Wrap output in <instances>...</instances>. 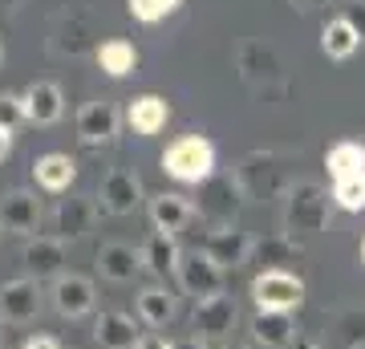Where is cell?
Returning a JSON list of instances; mask_svg holds the SVG:
<instances>
[{
  "label": "cell",
  "mask_w": 365,
  "mask_h": 349,
  "mask_svg": "<svg viewBox=\"0 0 365 349\" xmlns=\"http://www.w3.org/2000/svg\"><path fill=\"white\" fill-rule=\"evenodd\" d=\"M329 211H333V195L321 187V183L304 179L292 183L284 191V232L297 240V236H317L329 228Z\"/></svg>",
  "instance_id": "obj_1"
},
{
  "label": "cell",
  "mask_w": 365,
  "mask_h": 349,
  "mask_svg": "<svg viewBox=\"0 0 365 349\" xmlns=\"http://www.w3.org/2000/svg\"><path fill=\"white\" fill-rule=\"evenodd\" d=\"M235 317H240L235 300L227 297V293H220V297L195 300V313H191V329H195L199 341H223V337L235 329Z\"/></svg>",
  "instance_id": "obj_9"
},
{
  "label": "cell",
  "mask_w": 365,
  "mask_h": 349,
  "mask_svg": "<svg viewBox=\"0 0 365 349\" xmlns=\"http://www.w3.org/2000/svg\"><path fill=\"white\" fill-rule=\"evenodd\" d=\"M361 260H365V240H361Z\"/></svg>",
  "instance_id": "obj_44"
},
{
  "label": "cell",
  "mask_w": 365,
  "mask_h": 349,
  "mask_svg": "<svg viewBox=\"0 0 365 349\" xmlns=\"http://www.w3.org/2000/svg\"><path fill=\"white\" fill-rule=\"evenodd\" d=\"M4 4H9V9H16V4H21V0H0V9H4Z\"/></svg>",
  "instance_id": "obj_41"
},
{
  "label": "cell",
  "mask_w": 365,
  "mask_h": 349,
  "mask_svg": "<svg viewBox=\"0 0 365 349\" xmlns=\"http://www.w3.org/2000/svg\"><path fill=\"white\" fill-rule=\"evenodd\" d=\"M41 313V288L33 276L0 285V321L9 325H33Z\"/></svg>",
  "instance_id": "obj_11"
},
{
  "label": "cell",
  "mask_w": 365,
  "mask_h": 349,
  "mask_svg": "<svg viewBox=\"0 0 365 349\" xmlns=\"http://www.w3.org/2000/svg\"><path fill=\"white\" fill-rule=\"evenodd\" d=\"M240 199H244V191H240L235 175H211V179L203 183V195H199L195 216H203L211 228H227Z\"/></svg>",
  "instance_id": "obj_7"
},
{
  "label": "cell",
  "mask_w": 365,
  "mask_h": 349,
  "mask_svg": "<svg viewBox=\"0 0 365 349\" xmlns=\"http://www.w3.org/2000/svg\"><path fill=\"white\" fill-rule=\"evenodd\" d=\"M321 49H325V57H333V61H349L353 53L361 49V37L353 33V25L345 16H329L325 29H321Z\"/></svg>",
  "instance_id": "obj_25"
},
{
  "label": "cell",
  "mask_w": 365,
  "mask_h": 349,
  "mask_svg": "<svg viewBox=\"0 0 365 349\" xmlns=\"http://www.w3.org/2000/svg\"><path fill=\"white\" fill-rule=\"evenodd\" d=\"M93 199H98V207H102L106 216H130V211H138V203H143V183H138L134 171L114 167L102 179V187H98Z\"/></svg>",
  "instance_id": "obj_8"
},
{
  "label": "cell",
  "mask_w": 365,
  "mask_h": 349,
  "mask_svg": "<svg viewBox=\"0 0 365 349\" xmlns=\"http://www.w3.org/2000/svg\"><path fill=\"white\" fill-rule=\"evenodd\" d=\"M252 300L260 313H292L304 305V280L288 268H272V272H256L252 280Z\"/></svg>",
  "instance_id": "obj_3"
},
{
  "label": "cell",
  "mask_w": 365,
  "mask_h": 349,
  "mask_svg": "<svg viewBox=\"0 0 365 349\" xmlns=\"http://www.w3.org/2000/svg\"><path fill=\"white\" fill-rule=\"evenodd\" d=\"M25 122V98L21 93H0V126H13Z\"/></svg>",
  "instance_id": "obj_33"
},
{
  "label": "cell",
  "mask_w": 365,
  "mask_h": 349,
  "mask_svg": "<svg viewBox=\"0 0 365 349\" xmlns=\"http://www.w3.org/2000/svg\"><path fill=\"white\" fill-rule=\"evenodd\" d=\"M223 349H252V345H240V341H232V345H223Z\"/></svg>",
  "instance_id": "obj_42"
},
{
  "label": "cell",
  "mask_w": 365,
  "mask_h": 349,
  "mask_svg": "<svg viewBox=\"0 0 365 349\" xmlns=\"http://www.w3.org/2000/svg\"><path fill=\"white\" fill-rule=\"evenodd\" d=\"M179 260H182V252H179V244H175V236H167V232H155L143 244V268L150 272V276H167V272H175L179 268Z\"/></svg>",
  "instance_id": "obj_27"
},
{
  "label": "cell",
  "mask_w": 365,
  "mask_h": 349,
  "mask_svg": "<svg viewBox=\"0 0 365 349\" xmlns=\"http://www.w3.org/2000/svg\"><path fill=\"white\" fill-rule=\"evenodd\" d=\"M98 211H102V207L93 203V199H86V195L61 199L57 211H53V232H57V240H81V236L93 228Z\"/></svg>",
  "instance_id": "obj_13"
},
{
  "label": "cell",
  "mask_w": 365,
  "mask_h": 349,
  "mask_svg": "<svg viewBox=\"0 0 365 349\" xmlns=\"http://www.w3.org/2000/svg\"><path fill=\"white\" fill-rule=\"evenodd\" d=\"M134 349H175V341H167V337H158V333H146Z\"/></svg>",
  "instance_id": "obj_35"
},
{
  "label": "cell",
  "mask_w": 365,
  "mask_h": 349,
  "mask_svg": "<svg viewBox=\"0 0 365 349\" xmlns=\"http://www.w3.org/2000/svg\"><path fill=\"white\" fill-rule=\"evenodd\" d=\"M93 57H98L106 78H126V74H134V65H138V49H134L130 41H122V37L102 41V45L93 49Z\"/></svg>",
  "instance_id": "obj_26"
},
{
  "label": "cell",
  "mask_w": 365,
  "mask_h": 349,
  "mask_svg": "<svg viewBox=\"0 0 365 349\" xmlns=\"http://www.w3.org/2000/svg\"><path fill=\"white\" fill-rule=\"evenodd\" d=\"M93 337H98V345H102V349H134L138 341H143V333L134 329V317H130V313H118V309L98 313V321H93Z\"/></svg>",
  "instance_id": "obj_21"
},
{
  "label": "cell",
  "mask_w": 365,
  "mask_h": 349,
  "mask_svg": "<svg viewBox=\"0 0 365 349\" xmlns=\"http://www.w3.org/2000/svg\"><path fill=\"white\" fill-rule=\"evenodd\" d=\"M21 98H25V122L33 126H53L66 114V93L57 81H33Z\"/></svg>",
  "instance_id": "obj_16"
},
{
  "label": "cell",
  "mask_w": 365,
  "mask_h": 349,
  "mask_svg": "<svg viewBox=\"0 0 365 349\" xmlns=\"http://www.w3.org/2000/svg\"><path fill=\"white\" fill-rule=\"evenodd\" d=\"M33 179H37V187H45V191L61 195L73 187V179H78V163L69 155H61V151H53V155H41L37 163H33Z\"/></svg>",
  "instance_id": "obj_24"
},
{
  "label": "cell",
  "mask_w": 365,
  "mask_h": 349,
  "mask_svg": "<svg viewBox=\"0 0 365 349\" xmlns=\"http://www.w3.org/2000/svg\"><path fill=\"white\" fill-rule=\"evenodd\" d=\"M98 272H102V280H110V285H130L134 276L143 272V252H134L122 240L102 244L98 248Z\"/></svg>",
  "instance_id": "obj_17"
},
{
  "label": "cell",
  "mask_w": 365,
  "mask_h": 349,
  "mask_svg": "<svg viewBox=\"0 0 365 349\" xmlns=\"http://www.w3.org/2000/svg\"><path fill=\"white\" fill-rule=\"evenodd\" d=\"M175 280H179V288L187 297H195V300H207V297H220L223 293V268L203 252V248L182 252L179 268H175Z\"/></svg>",
  "instance_id": "obj_6"
},
{
  "label": "cell",
  "mask_w": 365,
  "mask_h": 349,
  "mask_svg": "<svg viewBox=\"0 0 365 349\" xmlns=\"http://www.w3.org/2000/svg\"><path fill=\"white\" fill-rule=\"evenodd\" d=\"M292 9H300V13H309V9H317V4H325V0H288Z\"/></svg>",
  "instance_id": "obj_39"
},
{
  "label": "cell",
  "mask_w": 365,
  "mask_h": 349,
  "mask_svg": "<svg viewBox=\"0 0 365 349\" xmlns=\"http://www.w3.org/2000/svg\"><path fill=\"white\" fill-rule=\"evenodd\" d=\"M345 21H349L353 25V33H357V37L365 41V0H349V4H345Z\"/></svg>",
  "instance_id": "obj_34"
},
{
  "label": "cell",
  "mask_w": 365,
  "mask_h": 349,
  "mask_svg": "<svg viewBox=\"0 0 365 349\" xmlns=\"http://www.w3.org/2000/svg\"><path fill=\"white\" fill-rule=\"evenodd\" d=\"M53 309L61 313V317H69V321H78V317H86V313L93 309V300H98V293H93V280L90 276H78V272H69V276H57L53 280Z\"/></svg>",
  "instance_id": "obj_12"
},
{
  "label": "cell",
  "mask_w": 365,
  "mask_h": 349,
  "mask_svg": "<svg viewBox=\"0 0 365 349\" xmlns=\"http://www.w3.org/2000/svg\"><path fill=\"white\" fill-rule=\"evenodd\" d=\"M9 151H13V126H0V163L9 158Z\"/></svg>",
  "instance_id": "obj_37"
},
{
  "label": "cell",
  "mask_w": 365,
  "mask_h": 349,
  "mask_svg": "<svg viewBox=\"0 0 365 349\" xmlns=\"http://www.w3.org/2000/svg\"><path fill=\"white\" fill-rule=\"evenodd\" d=\"M167 118H170V106H167V98H158V93H143V98H134V102L126 106V122H130V130L143 134V138L158 134V130L167 126Z\"/></svg>",
  "instance_id": "obj_23"
},
{
  "label": "cell",
  "mask_w": 365,
  "mask_h": 349,
  "mask_svg": "<svg viewBox=\"0 0 365 349\" xmlns=\"http://www.w3.org/2000/svg\"><path fill=\"white\" fill-rule=\"evenodd\" d=\"M175 349H207L199 337H182V341H175Z\"/></svg>",
  "instance_id": "obj_38"
},
{
  "label": "cell",
  "mask_w": 365,
  "mask_h": 349,
  "mask_svg": "<svg viewBox=\"0 0 365 349\" xmlns=\"http://www.w3.org/2000/svg\"><path fill=\"white\" fill-rule=\"evenodd\" d=\"M252 248H256V240H252L244 228H235V223H227V228H211L207 240H203V252H207V256L215 260L223 272H227V268H240V264H248V260H252Z\"/></svg>",
  "instance_id": "obj_10"
},
{
  "label": "cell",
  "mask_w": 365,
  "mask_h": 349,
  "mask_svg": "<svg viewBox=\"0 0 365 349\" xmlns=\"http://www.w3.org/2000/svg\"><path fill=\"white\" fill-rule=\"evenodd\" d=\"M191 220H195V203H191L187 195L163 191V195H155V199H150V223H155V232L175 236V232H182Z\"/></svg>",
  "instance_id": "obj_19"
},
{
  "label": "cell",
  "mask_w": 365,
  "mask_h": 349,
  "mask_svg": "<svg viewBox=\"0 0 365 349\" xmlns=\"http://www.w3.org/2000/svg\"><path fill=\"white\" fill-rule=\"evenodd\" d=\"M325 167H329V175H333V183L353 179V175H365V146H357V143H337V146L325 155Z\"/></svg>",
  "instance_id": "obj_29"
},
{
  "label": "cell",
  "mask_w": 365,
  "mask_h": 349,
  "mask_svg": "<svg viewBox=\"0 0 365 349\" xmlns=\"http://www.w3.org/2000/svg\"><path fill=\"white\" fill-rule=\"evenodd\" d=\"M235 183H240L244 199H276L284 191V167H280V158L272 151H256V155L240 158Z\"/></svg>",
  "instance_id": "obj_4"
},
{
  "label": "cell",
  "mask_w": 365,
  "mask_h": 349,
  "mask_svg": "<svg viewBox=\"0 0 365 349\" xmlns=\"http://www.w3.org/2000/svg\"><path fill=\"white\" fill-rule=\"evenodd\" d=\"M252 341L264 349H292L297 345V321L292 313H260L252 317Z\"/></svg>",
  "instance_id": "obj_20"
},
{
  "label": "cell",
  "mask_w": 365,
  "mask_h": 349,
  "mask_svg": "<svg viewBox=\"0 0 365 349\" xmlns=\"http://www.w3.org/2000/svg\"><path fill=\"white\" fill-rule=\"evenodd\" d=\"M235 69H240V78L248 81L252 90L268 93L284 86V65H280L272 45H264V41H244L240 53H235Z\"/></svg>",
  "instance_id": "obj_5"
},
{
  "label": "cell",
  "mask_w": 365,
  "mask_h": 349,
  "mask_svg": "<svg viewBox=\"0 0 365 349\" xmlns=\"http://www.w3.org/2000/svg\"><path fill=\"white\" fill-rule=\"evenodd\" d=\"M118 110L110 102H86L78 110V138L86 146H110L118 138Z\"/></svg>",
  "instance_id": "obj_14"
},
{
  "label": "cell",
  "mask_w": 365,
  "mask_h": 349,
  "mask_svg": "<svg viewBox=\"0 0 365 349\" xmlns=\"http://www.w3.org/2000/svg\"><path fill=\"white\" fill-rule=\"evenodd\" d=\"M41 223V199L25 187H16L0 199V228L4 232H16V236H33Z\"/></svg>",
  "instance_id": "obj_15"
},
{
  "label": "cell",
  "mask_w": 365,
  "mask_h": 349,
  "mask_svg": "<svg viewBox=\"0 0 365 349\" xmlns=\"http://www.w3.org/2000/svg\"><path fill=\"white\" fill-rule=\"evenodd\" d=\"M21 260H25V268H29V276L33 280H45V276H66V240H29L25 244V252H21Z\"/></svg>",
  "instance_id": "obj_18"
},
{
  "label": "cell",
  "mask_w": 365,
  "mask_h": 349,
  "mask_svg": "<svg viewBox=\"0 0 365 349\" xmlns=\"http://www.w3.org/2000/svg\"><path fill=\"white\" fill-rule=\"evenodd\" d=\"M163 171L179 183L203 187V183L215 175V146H211L203 134H182V138H175V143L163 151Z\"/></svg>",
  "instance_id": "obj_2"
},
{
  "label": "cell",
  "mask_w": 365,
  "mask_h": 349,
  "mask_svg": "<svg viewBox=\"0 0 365 349\" xmlns=\"http://www.w3.org/2000/svg\"><path fill=\"white\" fill-rule=\"evenodd\" d=\"M300 256H304V248H300L288 232L264 236V240H256V248H252V264H260V272L288 268V264H297Z\"/></svg>",
  "instance_id": "obj_22"
},
{
  "label": "cell",
  "mask_w": 365,
  "mask_h": 349,
  "mask_svg": "<svg viewBox=\"0 0 365 349\" xmlns=\"http://www.w3.org/2000/svg\"><path fill=\"white\" fill-rule=\"evenodd\" d=\"M333 333L341 349H365V309H341L333 317Z\"/></svg>",
  "instance_id": "obj_30"
},
{
  "label": "cell",
  "mask_w": 365,
  "mask_h": 349,
  "mask_svg": "<svg viewBox=\"0 0 365 349\" xmlns=\"http://www.w3.org/2000/svg\"><path fill=\"white\" fill-rule=\"evenodd\" d=\"M179 4H182V0H126L130 16H134V21H143V25H158V21L170 16Z\"/></svg>",
  "instance_id": "obj_31"
},
{
  "label": "cell",
  "mask_w": 365,
  "mask_h": 349,
  "mask_svg": "<svg viewBox=\"0 0 365 349\" xmlns=\"http://www.w3.org/2000/svg\"><path fill=\"white\" fill-rule=\"evenodd\" d=\"M21 349H61V345H57L53 337H45V333H41V337H29V341H25Z\"/></svg>",
  "instance_id": "obj_36"
},
{
  "label": "cell",
  "mask_w": 365,
  "mask_h": 349,
  "mask_svg": "<svg viewBox=\"0 0 365 349\" xmlns=\"http://www.w3.org/2000/svg\"><path fill=\"white\" fill-rule=\"evenodd\" d=\"M292 349H321V345H317V341H297Z\"/></svg>",
  "instance_id": "obj_40"
},
{
  "label": "cell",
  "mask_w": 365,
  "mask_h": 349,
  "mask_svg": "<svg viewBox=\"0 0 365 349\" xmlns=\"http://www.w3.org/2000/svg\"><path fill=\"white\" fill-rule=\"evenodd\" d=\"M333 203L341 211H365V175H353V179H341L333 187Z\"/></svg>",
  "instance_id": "obj_32"
},
{
  "label": "cell",
  "mask_w": 365,
  "mask_h": 349,
  "mask_svg": "<svg viewBox=\"0 0 365 349\" xmlns=\"http://www.w3.org/2000/svg\"><path fill=\"white\" fill-rule=\"evenodd\" d=\"M170 317H175V297H170V288L146 285L143 293H138V321L150 325V329H163Z\"/></svg>",
  "instance_id": "obj_28"
},
{
  "label": "cell",
  "mask_w": 365,
  "mask_h": 349,
  "mask_svg": "<svg viewBox=\"0 0 365 349\" xmlns=\"http://www.w3.org/2000/svg\"><path fill=\"white\" fill-rule=\"evenodd\" d=\"M0 65H4V45H0Z\"/></svg>",
  "instance_id": "obj_43"
}]
</instances>
